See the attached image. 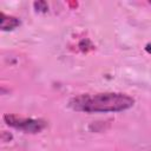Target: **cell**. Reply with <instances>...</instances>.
Instances as JSON below:
<instances>
[{"label":"cell","mask_w":151,"mask_h":151,"mask_svg":"<svg viewBox=\"0 0 151 151\" xmlns=\"http://www.w3.org/2000/svg\"><path fill=\"white\" fill-rule=\"evenodd\" d=\"M4 120L8 126L27 133H38L47 126V123L44 119L26 118V117H20L18 114H12V113L5 114Z\"/></svg>","instance_id":"2"},{"label":"cell","mask_w":151,"mask_h":151,"mask_svg":"<svg viewBox=\"0 0 151 151\" xmlns=\"http://www.w3.org/2000/svg\"><path fill=\"white\" fill-rule=\"evenodd\" d=\"M33 6L37 12H47V9H48V6L45 1H35L33 4Z\"/></svg>","instance_id":"4"},{"label":"cell","mask_w":151,"mask_h":151,"mask_svg":"<svg viewBox=\"0 0 151 151\" xmlns=\"http://www.w3.org/2000/svg\"><path fill=\"white\" fill-rule=\"evenodd\" d=\"M133 105L134 99L131 96L118 92L80 94L72 98L68 103L72 110L86 113L120 112L131 109Z\"/></svg>","instance_id":"1"},{"label":"cell","mask_w":151,"mask_h":151,"mask_svg":"<svg viewBox=\"0 0 151 151\" xmlns=\"http://www.w3.org/2000/svg\"><path fill=\"white\" fill-rule=\"evenodd\" d=\"M145 51H146L147 53H150V54H151V42H149V44L145 46Z\"/></svg>","instance_id":"5"},{"label":"cell","mask_w":151,"mask_h":151,"mask_svg":"<svg viewBox=\"0 0 151 151\" xmlns=\"http://www.w3.org/2000/svg\"><path fill=\"white\" fill-rule=\"evenodd\" d=\"M20 25V20L15 17H11V15H6L4 12H1V24L0 27L2 31H12L14 28H17Z\"/></svg>","instance_id":"3"},{"label":"cell","mask_w":151,"mask_h":151,"mask_svg":"<svg viewBox=\"0 0 151 151\" xmlns=\"http://www.w3.org/2000/svg\"><path fill=\"white\" fill-rule=\"evenodd\" d=\"M150 4H151V1H150Z\"/></svg>","instance_id":"6"}]
</instances>
